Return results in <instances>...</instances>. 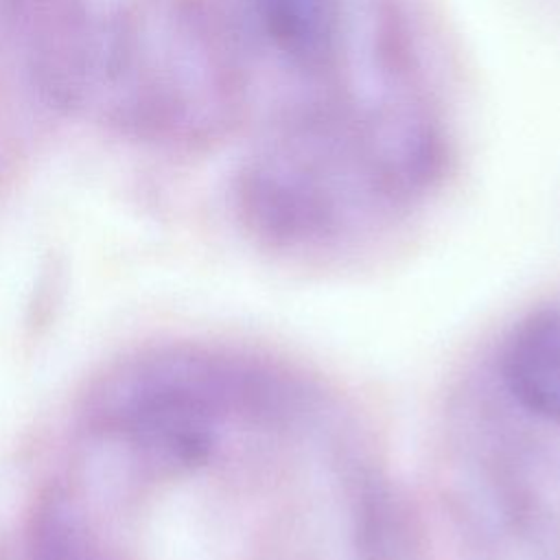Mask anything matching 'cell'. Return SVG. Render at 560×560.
<instances>
[{
	"label": "cell",
	"mask_w": 560,
	"mask_h": 560,
	"mask_svg": "<svg viewBox=\"0 0 560 560\" xmlns=\"http://www.w3.org/2000/svg\"><path fill=\"white\" fill-rule=\"evenodd\" d=\"M503 372L525 409L560 424V308L529 317L514 332Z\"/></svg>",
	"instance_id": "1"
}]
</instances>
